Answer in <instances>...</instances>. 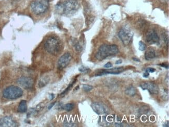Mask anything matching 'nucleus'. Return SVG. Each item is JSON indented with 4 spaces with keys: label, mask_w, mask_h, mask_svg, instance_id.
Instances as JSON below:
<instances>
[{
    "label": "nucleus",
    "mask_w": 169,
    "mask_h": 127,
    "mask_svg": "<svg viewBox=\"0 0 169 127\" xmlns=\"http://www.w3.org/2000/svg\"><path fill=\"white\" fill-rule=\"evenodd\" d=\"M160 66H161V67H165V68H169V65L168 64H165V63H163V64H159Z\"/></svg>",
    "instance_id": "obj_27"
},
{
    "label": "nucleus",
    "mask_w": 169,
    "mask_h": 127,
    "mask_svg": "<svg viewBox=\"0 0 169 127\" xmlns=\"http://www.w3.org/2000/svg\"><path fill=\"white\" fill-rule=\"evenodd\" d=\"M156 52L152 48H148L145 53V58L147 60H152L155 58Z\"/></svg>",
    "instance_id": "obj_14"
},
{
    "label": "nucleus",
    "mask_w": 169,
    "mask_h": 127,
    "mask_svg": "<svg viewBox=\"0 0 169 127\" xmlns=\"http://www.w3.org/2000/svg\"><path fill=\"white\" fill-rule=\"evenodd\" d=\"M133 36V31L128 25L124 26L118 33V36L124 45L130 44L132 40Z\"/></svg>",
    "instance_id": "obj_6"
},
{
    "label": "nucleus",
    "mask_w": 169,
    "mask_h": 127,
    "mask_svg": "<svg viewBox=\"0 0 169 127\" xmlns=\"http://www.w3.org/2000/svg\"><path fill=\"white\" fill-rule=\"evenodd\" d=\"M74 105L72 103H68L64 106V108L67 112H70L74 109Z\"/></svg>",
    "instance_id": "obj_18"
},
{
    "label": "nucleus",
    "mask_w": 169,
    "mask_h": 127,
    "mask_svg": "<svg viewBox=\"0 0 169 127\" xmlns=\"http://www.w3.org/2000/svg\"><path fill=\"white\" fill-rule=\"evenodd\" d=\"M24 91L22 88L17 86H11L3 91V95L5 99H15L22 97Z\"/></svg>",
    "instance_id": "obj_5"
},
{
    "label": "nucleus",
    "mask_w": 169,
    "mask_h": 127,
    "mask_svg": "<svg viewBox=\"0 0 169 127\" xmlns=\"http://www.w3.org/2000/svg\"><path fill=\"white\" fill-rule=\"evenodd\" d=\"M162 96L163 99H169V92L166 89H164L162 92Z\"/></svg>",
    "instance_id": "obj_23"
},
{
    "label": "nucleus",
    "mask_w": 169,
    "mask_h": 127,
    "mask_svg": "<svg viewBox=\"0 0 169 127\" xmlns=\"http://www.w3.org/2000/svg\"><path fill=\"white\" fill-rule=\"evenodd\" d=\"M27 101L25 100H22L20 102V105L18 108V112L20 113H24L27 111Z\"/></svg>",
    "instance_id": "obj_15"
},
{
    "label": "nucleus",
    "mask_w": 169,
    "mask_h": 127,
    "mask_svg": "<svg viewBox=\"0 0 169 127\" xmlns=\"http://www.w3.org/2000/svg\"><path fill=\"white\" fill-rule=\"evenodd\" d=\"M18 84L25 89H30L34 84L32 79L28 77H22L17 80Z\"/></svg>",
    "instance_id": "obj_10"
},
{
    "label": "nucleus",
    "mask_w": 169,
    "mask_h": 127,
    "mask_svg": "<svg viewBox=\"0 0 169 127\" xmlns=\"http://www.w3.org/2000/svg\"><path fill=\"white\" fill-rule=\"evenodd\" d=\"M79 71L82 73H87L90 71V69L88 67H84V66H81L79 68Z\"/></svg>",
    "instance_id": "obj_21"
},
{
    "label": "nucleus",
    "mask_w": 169,
    "mask_h": 127,
    "mask_svg": "<svg viewBox=\"0 0 169 127\" xmlns=\"http://www.w3.org/2000/svg\"><path fill=\"white\" fill-rule=\"evenodd\" d=\"M139 50L141 51H144L146 49V45L145 43H144L143 41L139 42Z\"/></svg>",
    "instance_id": "obj_20"
},
{
    "label": "nucleus",
    "mask_w": 169,
    "mask_h": 127,
    "mask_svg": "<svg viewBox=\"0 0 169 127\" xmlns=\"http://www.w3.org/2000/svg\"><path fill=\"white\" fill-rule=\"evenodd\" d=\"M113 66V64L111 62H108L106 63L105 65H104V67L107 68H109Z\"/></svg>",
    "instance_id": "obj_25"
},
{
    "label": "nucleus",
    "mask_w": 169,
    "mask_h": 127,
    "mask_svg": "<svg viewBox=\"0 0 169 127\" xmlns=\"http://www.w3.org/2000/svg\"><path fill=\"white\" fill-rule=\"evenodd\" d=\"M18 126L17 123L11 117H4L0 119V127H15Z\"/></svg>",
    "instance_id": "obj_12"
},
{
    "label": "nucleus",
    "mask_w": 169,
    "mask_h": 127,
    "mask_svg": "<svg viewBox=\"0 0 169 127\" xmlns=\"http://www.w3.org/2000/svg\"><path fill=\"white\" fill-rule=\"evenodd\" d=\"M93 86H90V85H89V84H84L83 86V90L85 92H87L91 91L93 89Z\"/></svg>",
    "instance_id": "obj_22"
},
{
    "label": "nucleus",
    "mask_w": 169,
    "mask_h": 127,
    "mask_svg": "<svg viewBox=\"0 0 169 127\" xmlns=\"http://www.w3.org/2000/svg\"><path fill=\"white\" fill-rule=\"evenodd\" d=\"M124 70V68L123 67H116L111 69H102L98 71L95 73V76H101L108 74L111 75H118L121 73Z\"/></svg>",
    "instance_id": "obj_9"
},
{
    "label": "nucleus",
    "mask_w": 169,
    "mask_h": 127,
    "mask_svg": "<svg viewBox=\"0 0 169 127\" xmlns=\"http://www.w3.org/2000/svg\"><path fill=\"white\" fill-rule=\"evenodd\" d=\"M49 5V0H34L30 3L31 10L35 15H42L48 11Z\"/></svg>",
    "instance_id": "obj_4"
},
{
    "label": "nucleus",
    "mask_w": 169,
    "mask_h": 127,
    "mask_svg": "<svg viewBox=\"0 0 169 127\" xmlns=\"http://www.w3.org/2000/svg\"><path fill=\"white\" fill-rule=\"evenodd\" d=\"M79 4L77 0H66L56 5L57 12L66 16H72L78 11Z\"/></svg>",
    "instance_id": "obj_1"
},
{
    "label": "nucleus",
    "mask_w": 169,
    "mask_h": 127,
    "mask_svg": "<svg viewBox=\"0 0 169 127\" xmlns=\"http://www.w3.org/2000/svg\"><path fill=\"white\" fill-rule=\"evenodd\" d=\"M145 71L146 72H148L149 73H152L156 71V69L154 68H147V69H146Z\"/></svg>",
    "instance_id": "obj_24"
},
{
    "label": "nucleus",
    "mask_w": 169,
    "mask_h": 127,
    "mask_svg": "<svg viewBox=\"0 0 169 127\" xmlns=\"http://www.w3.org/2000/svg\"><path fill=\"white\" fill-rule=\"evenodd\" d=\"M91 107L94 111L98 115H105L107 113V108L103 104L98 102L93 103Z\"/></svg>",
    "instance_id": "obj_13"
},
{
    "label": "nucleus",
    "mask_w": 169,
    "mask_h": 127,
    "mask_svg": "<svg viewBox=\"0 0 169 127\" xmlns=\"http://www.w3.org/2000/svg\"><path fill=\"white\" fill-rule=\"evenodd\" d=\"M133 60L136 61V62H140V60H139V58H135V57L133 58Z\"/></svg>",
    "instance_id": "obj_32"
},
{
    "label": "nucleus",
    "mask_w": 169,
    "mask_h": 127,
    "mask_svg": "<svg viewBox=\"0 0 169 127\" xmlns=\"http://www.w3.org/2000/svg\"><path fill=\"white\" fill-rule=\"evenodd\" d=\"M136 93V89L133 86H130L128 87L125 91V93L128 96L133 97L134 96Z\"/></svg>",
    "instance_id": "obj_16"
},
{
    "label": "nucleus",
    "mask_w": 169,
    "mask_h": 127,
    "mask_svg": "<svg viewBox=\"0 0 169 127\" xmlns=\"http://www.w3.org/2000/svg\"><path fill=\"white\" fill-rule=\"evenodd\" d=\"M48 97H49L50 100H52V99H54V94H53V93L50 94L49 95V96H48Z\"/></svg>",
    "instance_id": "obj_29"
},
{
    "label": "nucleus",
    "mask_w": 169,
    "mask_h": 127,
    "mask_svg": "<svg viewBox=\"0 0 169 127\" xmlns=\"http://www.w3.org/2000/svg\"><path fill=\"white\" fill-rule=\"evenodd\" d=\"M122 62V60H118L116 61V65H120V64H121Z\"/></svg>",
    "instance_id": "obj_30"
},
{
    "label": "nucleus",
    "mask_w": 169,
    "mask_h": 127,
    "mask_svg": "<svg viewBox=\"0 0 169 127\" xmlns=\"http://www.w3.org/2000/svg\"><path fill=\"white\" fill-rule=\"evenodd\" d=\"M119 52L118 47L116 44H103L99 48L96 57L98 60L102 61L109 56L118 54Z\"/></svg>",
    "instance_id": "obj_3"
},
{
    "label": "nucleus",
    "mask_w": 169,
    "mask_h": 127,
    "mask_svg": "<svg viewBox=\"0 0 169 127\" xmlns=\"http://www.w3.org/2000/svg\"><path fill=\"white\" fill-rule=\"evenodd\" d=\"M149 75H150V73H148V72H146V71L145 73L143 74V77L144 78H147L149 77Z\"/></svg>",
    "instance_id": "obj_28"
},
{
    "label": "nucleus",
    "mask_w": 169,
    "mask_h": 127,
    "mask_svg": "<svg viewBox=\"0 0 169 127\" xmlns=\"http://www.w3.org/2000/svg\"><path fill=\"white\" fill-rule=\"evenodd\" d=\"M44 47L50 54L57 55L61 53L63 49V43L57 37H50L46 40Z\"/></svg>",
    "instance_id": "obj_2"
},
{
    "label": "nucleus",
    "mask_w": 169,
    "mask_h": 127,
    "mask_svg": "<svg viewBox=\"0 0 169 127\" xmlns=\"http://www.w3.org/2000/svg\"><path fill=\"white\" fill-rule=\"evenodd\" d=\"M142 89L143 90L148 91L150 94H157L159 93V88L158 86L152 82H145L142 83L140 85Z\"/></svg>",
    "instance_id": "obj_11"
},
{
    "label": "nucleus",
    "mask_w": 169,
    "mask_h": 127,
    "mask_svg": "<svg viewBox=\"0 0 169 127\" xmlns=\"http://www.w3.org/2000/svg\"><path fill=\"white\" fill-rule=\"evenodd\" d=\"M55 104H56V102H53V103H52L50 105L48 106V110H51V109L52 108V107H53L55 105Z\"/></svg>",
    "instance_id": "obj_26"
},
{
    "label": "nucleus",
    "mask_w": 169,
    "mask_h": 127,
    "mask_svg": "<svg viewBox=\"0 0 169 127\" xmlns=\"http://www.w3.org/2000/svg\"><path fill=\"white\" fill-rule=\"evenodd\" d=\"M72 59V55L70 53H65V54H63L59 59L57 62L58 68L59 69H64L69 65Z\"/></svg>",
    "instance_id": "obj_8"
},
{
    "label": "nucleus",
    "mask_w": 169,
    "mask_h": 127,
    "mask_svg": "<svg viewBox=\"0 0 169 127\" xmlns=\"http://www.w3.org/2000/svg\"><path fill=\"white\" fill-rule=\"evenodd\" d=\"M49 82V79L47 77L42 78L40 80H39V86L40 88H43L46 86Z\"/></svg>",
    "instance_id": "obj_17"
},
{
    "label": "nucleus",
    "mask_w": 169,
    "mask_h": 127,
    "mask_svg": "<svg viewBox=\"0 0 169 127\" xmlns=\"http://www.w3.org/2000/svg\"><path fill=\"white\" fill-rule=\"evenodd\" d=\"M146 41L150 44L158 45L160 43V38L155 30H150L146 35Z\"/></svg>",
    "instance_id": "obj_7"
},
{
    "label": "nucleus",
    "mask_w": 169,
    "mask_h": 127,
    "mask_svg": "<svg viewBox=\"0 0 169 127\" xmlns=\"http://www.w3.org/2000/svg\"><path fill=\"white\" fill-rule=\"evenodd\" d=\"M75 82H76V80H74V81L73 82L71 83L68 86L67 88V89H66L63 92L61 93V96L63 97V95H64L66 94V93H67L68 92V91L71 89L72 86H73V85H74V83H75Z\"/></svg>",
    "instance_id": "obj_19"
},
{
    "label": "nucleus",
    "mask_w": 169,
    "mask_h": 127,
    "mask_svg": "<svg viewBox=\"0 0 169 127\" xmlns=\"http://www.w3.org/2000/svg\"><path fill=\"white\" fill-rule=\"evenodd\" d=\"M163 127H169V121H167V123H165V124H164V125H163Z\"/></svg>",
    "instance_id": "obj_31"
}]
</instances>
